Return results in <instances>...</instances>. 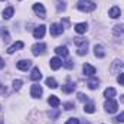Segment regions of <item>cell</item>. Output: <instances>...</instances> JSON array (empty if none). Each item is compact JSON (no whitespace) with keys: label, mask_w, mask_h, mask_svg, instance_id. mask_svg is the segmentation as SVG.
I'll return each instance as SVG.
<instances>
[{"label":"cell","mask_w":124,"mask_h":124,"mask_svg":"<svg viewBox=\"0 0 124 124\" xmlns=\"http://www.w3.org/2000/svg\"><path fill=\"white\" fill-rule=\"evenodd\" d=\"M3 66H4V61H3V59H1V58H0V69H1V68H3Z\"/></svg>","instance_id":"38"},{"label":"cell","mask_w":124,"mask_h":124,"mask_svg":"<svg viewBox=\"0 0 124 124\" xmlns=\"http://www.w3.org/2000/svg\"><path fill=\"white\" fill-rule=\"evenodd\" d=\"M62 65H63L65 68H68V69H71V68L74 66V62L71 61V59H66L65 62H62Z\"/></svg>","instance_id":"28"},{"label":"cell","mask_w":124,"mask_h":124,"mask_svg":"<svg viewBox=\"0 0 124 124\" xmlns=\"http://www.w3.org/2000/svg\"><path fill=\"white\" fill-rule=\"evenodd\" d=\"M75 45L78 46V48H88V42L84 39V38H75Z\"/></svg>","instance_id":"20"},{"label":"cell","mask_w":124,"mask_h":124,"mask_svg":"<svg viewBox=\"0 0 124 124\" xmlns=\"http://www.w3.org/2000/svg\"><path fill=\"white\" fill-rule=\"evenodd\" d=\"M46 85H48L49 88H56V87H58V82H56L54 78H46Z\"/></svg>","instance_id":"25"},{"label":"cell","mask_w":124,"mask_h":124,"mask_svg":"<svg viewBox=\"0 0 124 124\" xmlns=\"http://www.w3.org/2000/svg\"><path fill=\"white\" fill-rule=\"evenodd\" d=\"M61 66H62V61L59 58H52V59H51V68H52V69L56 71V69H59Z\"/></svg>","instance_id":"19"},{"label":"cell","mask_w":124,"mask_h":124,"mask_svg":"<svg viewBox=\"0 0 124 124\" xmlns=\"http://www.w3.org/2000/svg\"><path fill=\"white\" fill-rule=\"evenodd\" d=\"M74 29H75V32H77V33L82 35V33H85V32H87V29H88V26H87V23H77Z\"/></svg>","instance_id":"15"},{"label":"cell","mask_w":124,"mask_h":124,"mask_svg":"<svg viewBox=\"0 0 124 124\" xmlns=\"http://www.w3.org/2000/svg\"><path fill=\"white\" fill-rule=\"evenodd\" d=\"M65 124H79V120L78 118H69Z\"/></svg>","instance_id":"32"},{"label":"cell","mask_w":124,"mask_h":124,"mask_svg":"<svg viewBox=\"0 0 124 124\" xmlns=\"http://www.w3.org/2000/svg\"><path fill=\"white\" fill-rule=\"evenodd\" d=\"M20 87H22V81L20 79H15L13 81V88L17 91V90H20Z\"/></svg>","instance_id":"27"},{"label":"cell","mask_w":124,"mask_h":124,"mask_svg":"<svg viewBox=\"0 0 124 124\" xmlns=\"http://www.w3.org/2000/svg\"><path fill=\"white\" fill-rule=\"evenodd\" d=\"M120 101H121V102H124V95H121V97H120Z\"/></svg>","instance_id":"39"},{"label":"cell","mask_w":124,"mask_h":124,"mask_svg":"<svg viewBox=\"0 0 124 124\" xmlns=\"http://www.w3.org/2000/svg\"><path fill=\"white\" fill-rule=\"evenodd\" d=\"M78 55H87V48H78V52H77Z\"/></svg>","instance_id":"31"},{"label":"cell","mask_w":124,"mask_h":124,"mask_svg":"<svg viewBox=\"0 0 124 124\" xmlns=\"http://www.w3.org/2000/svg\"><path fill=\"white\" fill-rule=\"evenodd\" d=\"M40 78H42V74H40L39 68H33V69H32V74H31V79H33V81H39Z\"/></svg>","instance_id":"18"},{"label":"cell","mask_w":124,"mask_h":124,"mask_svg":"<svg viewBox=\"0 0 124 124\" xmlns=\"http://www.w3.org/2000/svg\"><path fill=\"white\" fill-rule=\"evenodd\" d=\"M13 13H15V9H13L12 6H9V7H6V9L3 10V17H4V19H10V17L13 16Z\"/></svg>","instance_id":"21"},{"label":"cell","mask_w":124,"mask_h":124,"mask_svg":"<svg viewBox=\"0 0 124 124\" xmlns=\"http://www.w3.org/2000/svg\"><path fill=\"white\" fill-rule=\"evenodd\" d=\"M62 32H63V26L62 25H59V23L51 25V35L52 36H59V35H62Z\"/></svg>","instance_id":"5"},{"label":"cell","mask_w":124,"mask_h":124,"mask_svg":"<svg viewBox=\"0 0 124 124\" xmlns=\"http://www.w3.org/2000/svg\"><path fill=\"white\" fill-rule=\"evenodd\" d=\"M94 55H95L97 58H104V56H105L104 48H102L101 45H95V46H94Z\"/></svg>","instance_id":"12"},{"label":"cell","mask_w":124,"mask_h":124,"mask_svg":"<svg viewBox=\"0 0 124 124\" xmlns=\"http://www.w3.org/2000/svg\"><path fill=\"white\" fill-rule=\"evenodd\" d=\"M74 90H75V85H74L72 82H68V84H65V85H62V91H63V93H66V94L72 93Z\"/></svg>","instance_id":"24"},{"label":"cell","mask_w":124,"mask_h":124,"mask_svg":"<svg viewBox=\"0 0 124 124\" xmlns=\"http://www.w3.org/2000/svg\"><path fill=\"white\" fill-rule=\"evenodd\" d=\"M95 7H97V4L91 1V0H81V1H78V9L81 10V12H93L95 10Z\"/></svg>","instance_id":"1"},{"label":"cell","mask_w":124,"mask_h":124,"mask_svg":"<svg viewBox=\"0 0 124 124\" xmlns=\"http://www.w3.org/2000/svg\"><path fill=\"white\" fill-rule=\"evenodd\" d=\"M31 65H32V61H29V59H22V61H19L16 63L17 69H20V71H28V68Z\"/></svg>","instance_id":"8"},{"label":"cell","mask_w":124,"mask_h":124,"mask_svg":"<svg viewBox=\"0 0 124 124\" xmlns=\"http://www.w3.org/2000/svg\"><path fill=\"white\" fill-rule=\"evenodd\" d=\"M118 66H121V63H120L118 61H116V62H114V65H113V68H111V72H113V74H116Z\"/></svg>","instance_id":"30"},{"label":"cell","mask_w":124,"mask_h":124,"mask_svg":"<svg viewBox=\"0 0 124 124\" xmlns=\"http://www.w3.org/2000/svg\"><path fill=\"white\" fill-rule=\"evenodd\" d=\"M78 100H79V101H82V102H87V101H88V95L79 93V94H78Z\"/></svg>","instance_id":"29"},{"label":"cell","mask_w":124,"mask_h":124,"mask_svg":"<svg viewBox=\"0 0 124 124\" xmlns=\"http://www.w3.org/2000/svg\"><path fill=\"white\" fill-rule=\"evenodd\" d=\"M48 102H49V105L54 107V108L59 107V104H61V101H59V98H58L56 95H51V97L48 98Z\"/></svg>","instance_id":"13"},{"label":"cell","mask_w":124,"mask_h":124,"mask_svg":"<svg viewBox=\"0 0 124 124\" xmlns=\"http://www.w3.org/2000/svg\"><path fill=\"white\" fill-rule=\"evenodd\" d=\"M84 111H85V113H88V114H93L94 111H95L94 104H91V102H90V104H85V105H84Z\"/></svg>","instance_id":"26"},{"label":"cell","mask_w":124,"mask_h":124,"mask_svg":"<svg viewBox=\"0 0 124 124\" xmlns=\"http://www.w3.org/2000/svg\"><path fill=\"white\" fill-rule=\"evenodd\" d=\"M33 12H35L39 17H42V19H45V17H46L45 7H43V4H40V3H35V4H33Z\"/></svg>","instance_id":"4"},{"label":"cell","mask_w":124,"mask_h":124,"mask_svg":"<svg viewBox=\"0 0 124 124\" xmlns=\"http://www.w3.org/2000/svg\"><path fill=\"white\" fill-rule=\"evenodd\" d=\"M55 52H56V55H59L62 58H65V56H68V48L66 46H58L56 49H55Z\"/></svg>","instance_id":"16"},{"label":"cell","mask_w":124,"mask_h":124,"mask_svg":"<svg viewBox=\"0 0 124 124\" xmlns=\"http://www.w3.org/2000/svg\"><path fill=\"white\" fill-rule=\"evenodd\" d=\"M0 38L4 40V42H9L10 40V35H9V32L6 28H0Z\"/></svg>","instance_id":"22"},{"label":"cell","mask_w":124,"mask_h":124,"mask_svg":"<svg viewBox=\"0 0 124 124\" xmlns=\"http://www.w3.org/2000/svg\"><path fill=\"white\" fill-rule=\"evenodd\" d=\"M113 33L116 38H123L124 36V25H116L114 29H113Z\"/></svg>","instance_id":"11"},{"label":"cell","mask_w":124,"mask_h":124,"mask_svg":"<svg viewBox=\"0 0 124 124\" xmlns=\"http://www.w3.org/2000/svg\"><path fill=\"white\" fill-rule=\"evenodd\" d=\"M45 51H46V45H45V43H35V45L32 46V54H33L35 56L43 55Z\"/></svg>","instance_id":"2"},{"label":"cell","mask_w":124,"mask_h":124,"mask_svg":"<svg viewBox=\"0 0 124 124\" xmlns=\"http://www.w3.org/2000/svg\"><path fill=\"white\" fill-rule=\"evenodd\" d=\"M23 46H25V43H23L22 40H17L16 43H13V45H12V46H10V48L7 49V54H10V55H12V54H15L16 51H19V49H22Z\"/></svg>","instance_id":"9"},{"label":"cell","mask_w":124,"mask_h":124,"mask_svg":"<svg viewBox=\"0 0 124 124\" xmlns=\"http://www.w3.org/2000/svg\"><path fill=\"white\" fill-rule=\"evenodd\" d=\"M63 107H65V110H68V111H69V110H72V108H75V105H74L72 102H66Z\"/></svg>","instance_id":"33"},{"label":"cell","mask_w":124,"mask_h":124,"mask_svg":"<svg viewBox=\"0 0 124 124\" xmlns=\"http://www.w3.org/2000/svg\"><path fill=\"white\" fill-rule=\"evenodd\" d=\"M120 7H117V6H114V7H111L110 9V12H108V16L110 17H113V19H117V17H120Z\"/></svg>","instance_id":"14"},{"label":"cell","mask_w":124,"mask_h":124,"mask_svg":"<svg viewBox=\"0 0 124 124\" xmlns=\"http://www.w3.org/2000/svg\"><path fill=\"white\" fill-rule=\"evenodd\" d=\"M104 97L107 98V100H113V97H116V90L114 88H107L105 91H104Z\"/></svg>","instance_id":"23"},{"label":"cell","mask_w":124,"mask_h":124,"mask_svg":"<svg viewBox=\"0 0 124 124\" xmlns=\"http://www.w3.org/2000/svg\"><path fill=\"white\" fill-rule=\"evenodd\" d=\"M82 71H84V75H87V77H94V74H95V68L90 63H85L82 66Z\"/></svg>","instance_id":"10"},{"label":"cell","mask_w":124,"mask_h":124,"mask_svg":"<svg viewBox=\"0 0 124 124\" xmlns=\"http://www.w3.org/2000/svg\"><path fill=\"white\" fill-rule=\"evenodd\" d=\"M65 9V6H63V3H59V6H58V12H61Z\"/></svg>","instance_id":"37"},{"label":"cell","mask_w":124,"mask_h":124,"mask_svg":"<svg viewBox=\"0 0 124 124\" xmlns=\"http://www.w3.org/2000/svg\"><path fill=\"white\" fill-rule=\"evenodd\" d=\"M117 81H118V84H120V85H124V74H120V75H118Z\"/></svg>","instance_id":"34"},{"label":"cell","mask_w":124,"mask_h":124,"mask_svg":"<svg viewBox=\"0 0 124 124\" xmlns=\"http://www.w3.org/2000/svg\"><path fill=\"white\" fill-rule=\"evenodd\" d=\"M104 108H105L110 114H113V113H116V111H117L118 104H117V101H114V100H107V101H105V104H104Z\"/></svg>","instance_id":"3"},{"label":"cell","mask_w":124,"mask_h":124,"mask_svg":"<svg viewBox=\"0 0 124 124\" xmlns=\"http://www.w3.org/2000/svg\"><path fill=\"white\" fill-rule=\"evenodd\" d=\"M31 95L33 97V98H40V95H42V88H40L39 84H33V85H32Z\"/></svg>","instance_id":"6"},{"label":"cell","mask_w":124,"mask_h":124,"mask_svg":"<svg viewBox=\"0 0 124 124\" xmlns=\"http://www.w3.org/2000/svg\"><path fill=\"white\" fill-rule=\"evenodd\" d=\"M4 93H6V87L0 82V94H4Z\"/></svg>","instance_id":"36"},{"label":"cell","mask_w":124,"mask_h":124,"mask_svg":"<svg viewBox=\"0 0 124 124\" xmlns=\"http://www.w3.org/2000/svg\"><path fill=\"white\" fill-rule=\"evenodd\" d=\"M116 121H120V123H124V113H121L117 118H116Z\"/></svg>","instance_id":"35"},{"label":"cell","mask_w":124,"mask_h":124,"mask_svg":"<svg viewBox=\"0 0 124 124\" xmlns=\"http://www.w3.org/2000/svg\"><path fill=\"white\" fill-rule=\"evenodd\" d=\"M45 32H46V26L40 25V26L35 28V31H33V36H35L36 39H40V38H43V36H45Z\"/></svg>","instance_id":"7"},{"label":"cell","mask_w":124,"mask_h":124,"mask_svg":"<svg viewBox=\"0 0 124 124\" xmlns=\"http://www.w3.org/2000/svg\"><path fill=\"white\" fill-rule=\"evenodd\" d=\"M87 85H88L90 90H97V88L100 87V79H97V78H93V77H91V79L88 81Z\"/></svg>","instance_id":"17"}]
</instances>
